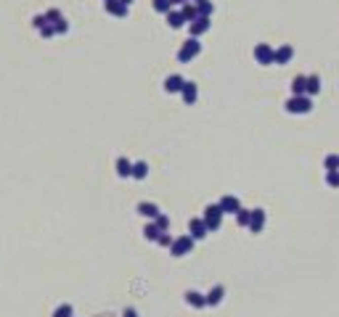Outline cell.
Masks as SVG:
<instances>
[{
	"mask_svg": "<svg viewBox=\"0 0 339 317\" xmlns=\"http://www.w3.org/2000/svg\"><path fill=\"white\" fill-rule=\"evenodd\" d=\"M199 53H202V42H199L196 37H189L180 45V51H178V61L180 64H191Z\"/></svg>",
	"mask_w": 339,
	"mask_h": 317,
	"instance_id": "1",
	"label": "cell"
},
{
	"mask_svg": "<svg viewBox=\"0 0 339 317\" xmlns=\"http://www.w3.org/2000/svg\"><path fill=\"white\" fill-rule=\"evenodd\" d=\"M202 219H204V225H207V233H217L220 225H223V211H220L217 204H209L204 209V217Z\"/></svg>",
	"mask_w": 339,
	"mask_h": 317,
	"instance_id": "2",
	"label": "cell"
},
{
	"mask_svg": "<svg viewBox=\"0 0 339 317\" xmlns=\"http://www.w3.org/2000/svg\"><path fill=\"white\" fill-rule=\"evenodd\" d=\"M284 109L289 114H310L313 111V98H308V96H291L284 103Z\"/></svg>",
	"mask_w": 339,
	"mask_h": 317,
	"instance_id": "3",
	"label": "cell"
},
{
	"mask_svg": "<svg viewBox=\"0 0 339 317\" xmlns=\"http://www.w3.org/2000/svg\"><path fill=\"white\" fill-rule=\"evenodd\" d=\"M194 238L191 236H180V238H175L172 246H170V254L172 256H185V254H191L194 251Z\"/></svg>",
	"mask_w": 339,
	"mask_h": 317,
	"instance_id": "4",
	"label": "cell"
},
{
	"mask_svg": "<svg viewBox=\"0 0 339 317\" xmlns=\"http://www.w3.org/2000/svg\"><path fill=\"white\" fill-rule=\"evenodd\" d=\"M254 61L260 66H271L273 64V48H271V45H268V42L254 45Z\"/></svg>",
	"mask_w": 339,
	"mask_h": 317,
	"instance_id": "5",
	"label": "cell"
},
{
	"mask_svg": "<svg viewBox=\"0 0 339 317\" xmlns=\"http://www.w3.org/2000/svg\"><path fill=\"white\" fill-rule=\"evenodd\" d=\"M209 27H212V19H204V16H196L191 24H189V29H191V37H202L204 32H209Z\"/></svg>",
	"mask_w": 339,
	"mask_h": 317,
	"instance_id": "6",
	"label": "cell"
},
{
	"mask_svg": "<svg viewBox=\"0 0 339 317\" xmlns=\"http://www.w3.org/2000/svg\"><path fill=\"white\" fill-rule=\"evenodd\" d=\"M291 58H294V48L291 45H281V48L273 51V64H278V66H286Z\"/></svg>",
	"mask_w": 339,
	"mask_h": 317,
	"instance_id": "7",
	"label": "cell"
},
{
	"mask_svg": "<svg viewBox=\"0 0 339 317\" xmlns=\"http://www.w3.org/2000/svg\"><path fill=\"white\" fill-rule=\"evenodd\" d=\"M217 206H220V211H223V214H236V211L241 209V201L236 196H223L217 201Z\"/></svg>",
	"mask_w": 339,
	"mask_h": 317,
	"instance_id": "8",
	"label": "cell"
},
{
	"mask_svg": "<svg viewBox=\"0 0 339 317\" xmlns=\"http://www.w3.org/2000/svg\"><path fill=\"white\" fill-rule=\"evenodd\" d=\"M135 211H138V214H141V217L151 219V222H154V219L162 214V211H159V206H157V204H151V201H141V204L135 206Z\"/></svg>",
	"mask_w": 339,
	"mask_h": 317,
	"instance_id": "9",
	"label": "cell"
},
{
	"mask_svg": "<svg viewBox=\"0 0 339 317\" xmlns=\"http://www.w3.org/2000/svg\"><path fill=\"white\" fill-rule=\"evenodd\" d=\"M189 236H191L194 241H202V238L209 236V233H207V225H204V219H191V222H189Z\"/></svg>",
	"mask_w": 339,
	"mask_h": 317,
	"instance_id": "10",
	"label": "cell"
},
{
	"mask_svg": "<svg viewBox=\"0 0 339 317\" xmlns=\"http://www.w3.org/2000/svg\"><path fill=\"white\" fill-rule=\"evenodd\" d=\"M247 228L252 233H262V228H265V209H252V217H249Z\"/></svg>",
	"mask_w": 339,
	"mask_h": 317,
	"instance_id": "11",
	"label": "cell"
},
{
	"mask_svg": "<svg viewBox=\"0 0 339 317\" xmlns=\"http://www.w3.org/2000/svg\"><path fill=\"white\" fill-rule=\"evenodd\" d=\"M103 8H106V14H111L117 19H125L127 16V6L120 3V0H103Z\"/></svg>",
	"mask_w": 339,
	"mask_h": 317,
	"instance_id": "12",
	"label": "cell"
},
{
	"mask_svg": "<svg viewBox=\"0 0 339 317\" xmlns=\"http://www.w3.org/2000/svg\"><path fill=\"white\" fill-rule=\"evenodd\" d=\"M180 96H183V101L189 103V106H194V103H196V98H199V87H196V82H189V79H185V82H183Z\"/></svg>",
	"mask_w": 339,
	"mask_h": 317,
	"instance_id": "13",
	"label": "cell"
},
{
	"mask_svg": "<svg viewBox=\"0 0 339 317\" xmlns=\"http://www.w3.org/2000/svg\"><path fill=\"white\" fill-rule=\"evenodd\" d=\"M223 296H225V288L223 286H215L209 293H204V299H207V307H217L220 301H223Z\"/></svg>",
	"mask_w": 339,
	"mask_h": 317,
	"instance_id": "14",
	"label": "cell"
},
{
	"mask_svg": "<svg viewBox=\"0 0 339 317\" xmlns=\"http://www.w3.org/2000/svg\"><path fill=\"white\" fill-rule=\"evenodd\" d=\"M185 304L194 307V309H202V307H207V299H204V293H199V291H189L185 293Z\"/></svg>",
	"mask_w": 339,
	"mask_h": 317,
	"instance_id": "15",
	"label": "cell"
},
{
	"mask_svg": "<svg viewBox=\"0 0 339 317\" xmlns=\"http://www.w3.org/2000/svg\"><path fill=\"white\" fill-rule=\"evenodd\" d=\"M318 90H321V77L318 74H310L305 79V96L313 98V96H318Z\"/></svg>",
	"mask_w": 339,
	"mask_h": 317,
	"instance_id": "16",
	"label": "cell"
},
{
	"mask_svg": "<svg viewBox=\"0 0 339 317\" xmlns=\"http://www.w3.org/2000/svg\"><path fill=\"white\" fill-rule=\"evenodd\" d=\"M183 77L180 74H170L167 79H165V93H180L183 90Z\"/></svg>",
	"mask_w": 339,
	"mask_h": 317,
	"instance_id": "17",
	"label": "cell"
},
{
	"mask_svg": "<svg viewBox=\"0 0 339 317\" xmlns=\"http://www.w3.org/2000/svg\"><path fill=\"white\" fill-rule=\"evenodd\" d=\"M167 27L170 29H180V27H185V19H183V14H180V11H170V14H167Z\"/></svg>",
	"mask_w": 339,
	"mask_h": 317,
	"instance_id": "18",
	"label": "cell"
},
{
	"mask_svg": "<svg viewBox=\"0 0 339 317\" xmlns=\"http://www.w3.org/2000/svg\"><path fill=\"white\" fill-rule=\"evenodd\" d=\"M117 174H120V177H130L133 174V161H127L125 156H120L117 159Z\"/></svg>",
	"mask_w": 339,
	"mask_h": 317,
	"instance_id": "19",
	"label": "cell"
},
{
	"mask_svg": "<svg viewBox=\"0 0 339 317\" xmlns=\"http://www.w3.org/2000/svg\"><path fill=\"white\" fill-rule=\"evenodd\" d=\"M130 177H133V180H146V177H148V164H146V161H135Z\"/></svg>",
	"mask_w": 339,
	"mask_h": 317,
	"instance_id": "20",
	"label": "cell"
},
{
	"mask_svg": "<svg viewBox=\"0 0 339 317\" xmlns=\"http://www.w3.org/2000/svg\"><path fill=\"white\" fill-rule=\"evenodd\" d=\"M196 14H199V16H204V19L212 16V14H215L212 0H199V3H196Z\"/></svg>",
	"mask_w": 339,
	"mask_h": 317,
	"instance_id": "21",
	"label": "cell"
},
{
	"mask_svg": "<svg viewBox=\"0 0 339 317\" xmlns=\"http://www.w3.org/2000/svg\"><path fill=\"white\" fill-rule=\"evenodd\" d=\"M305 74H297L291 79V96H305Z\"/></svg>",
	"mask_w": 339,
	"mask_h": 317,
	"instance_id": "22",
	"label": "cell"
},
{
	"mask_svg": "<svg viewBox=\"0 0 339 317\" xmlns=\"http://www.w3.org/2000/svg\"><path fill=\"white\" fill-rule=\"evenodd\" d=\"M180 14H183V19H185V24H191V21L199 16V14H196V3H185V6H180Z\"/></svg>",
	"mask_w": 339,
	"mask_h": 317,
	"instance_id": "23",
	"label": "cell"
},
{
	"mask_svg": "<svg viewBox=\"0 0 339 317\" xmlns=\"http://www.w3.org/2000/svg\"><path fill=\"white\" fill-rule=\"evenodd\" d=\"M233 217H236L239 228H247V225H249V217H252V209H244V206H241V209H239Z\"/></svg>",
	"mask_w": 339,
	"mask_h": 317,
	"instance_id": "24",
	"label": "cell"
},
{
	"mask_svg": "<svg viewBox=\"0 0 339 317\" xmlns=\"http://www.w3.org/2000/svg\"><path fill=\"white\" fill-rule=\"evenodd\" d=\"M143 238H146V241H157V238H159V228L154 225V222H148V225L143 228Z\"/></svg>",
	"mask_w": 339,
	"mask_h": 317,
	"instance_id": "25",
	"label": "cell"
},
{
	"mask_svg": "<svg viewBox=\"0 0 339 317\" xmlns=\"http://www.w3.org/2000/svg\"><path fill=\"white\" fill-rule=\"evenodd\" d=\"M154 11H157V14H170V11H172V3H170V0H154Z\"/></svg>",
	"mask_w": 339,
	"mask_h": 317,
	"instance_id": "26",
	"label": "cell"
},
{
	"mask_svg": "<svg viewBox=\"0 0 339 317\" xmlns=\"http://www.w3.org/2000/svg\"><path fill=\"white\" fill-rule=\"evenodd\" d=\"M154 225L159 228V233H170V217H167V214H159V217L154 219Z\"/></svg>",
	"mask_w": 339,
	"mask_h": 317,
	"instance_id": "27",
	"label": "cell"
},
{
	"mask_svg": "<svg viewBox=\"0 0 339 317\" xmlns=\"http://www.w3.org/2000/svg\"><path fill=\"white\" fill-rule=\"evenodd\" d=\"M53 317H74V309H72V304H61V307H56Z\"/></svg>",
	"mask_w": 339,
	"mask_h": 317,
	"instance_id": "28",
	"label": "cell"
},
{
	"mask_svg": "<svg viewBox=\"0 0 339 317\" xmlns=\"http://www.w3.org/2000/svg\"><path fill=\"white\" fill-rule=\"evenodd\" d=\"M45 16V21H48V24H56V21H61L64 16H61V11H58V8H51L48 11V14H43Z\"/></svg>",
	"mask_w": 339,
	"mask_h": 317,
	"instance_id": "29",
	"label": "cell"
},
{
	"mask_svg": "<svg viewBox=\"0 0 339 317\" xmlns=\"http://www.w3.org/2000/svg\"><path fill=\"white\" fill-rule=\"evenodd\" d=\"M326 185H329V188H339V169L326 172Z\"/></svg>",
	"mask_w": 339,
	"mask_h": 317,
	"instance_id": "30",
	"label": "cell"
},
{
	"mask_svg": "<svg viewBox=\"0 0 339 317\" xmlns=\"http://www.w3.org/2000/svg\"><path fill=\"white\" fill-rule=\"evenodd\" d=\"M172 236H170V233H159V238H157V243L162 246V249H170V246H172Z\"/></svg>",
	"mask_w": 339,
	"mask_h": 317,
	"instance_id": "31",
	"label": "cell"
},
{
	"mask_svg": "<svg viewBox=\"0 0 339 317\" xmlns=\"http://www.w3.org/2000/svg\"><path fill=\"white\" fill-rule=\"evenodd\" d=\"M51 27H53V32H56V34H66V32H69V21H66V19H61V21H56V24H51Z\"/></svg>",
	"mask_w": 339,
	"mask_h": 317,
	"instance_id": "32",
	"label": "cell"
},
{
	"mask_svg": "<svg viewBox=\"0 0 339 317\" xmlns=\"http://www.w3.org/2000/svg\"><path fill=\"white\" fill-rule=\"evenodd\" d=\"M323 164H326V169H329V172H331V169H339V156H336V154L326 156V161H323Z\"/></svg>",
	"mask_w": 339,
	"mask_h": 317,
	"instance_id": "33",
	"label": "cell"
},
{
	"mask_svg": "<svg viewBox=\"0 0 339 317\" xmlns=\"http://www.w3.org/2000/svg\"><path fill=\"white\" fill-rule=\"evenodd\" d=\"M45 24H48V21H45V16H43V14H37V16H32V27H34V29H43Z\"/></svg>",
	"mask_w": 339,
	"mask_h": 317,
	"instance_id": "34",
	"label": "cell"
},
{
	"mask_svg": "<svg viewBox=\"0 0 339 317\" xmlns=\"http://www.w3.org/2000/svg\"><path fill=\"white\" fill-rule=\"evenodd\" d=\"M37 32H40V37H45V40H48V37H53V34H56L51 24H45V27H43V29H37Z\"/></svg>",
	"mask_w": 339,
	"mask_h": 317,
	"instance_id": "35",
	"label": "cell"
},
{
	"mask_svg": "<svg viewBox=\"0 0 339 317\" xmlns=\"http://www.w3.org/2000/svg\"><path fill=\"white\" fill-rule=\"evenodd\" d=\"M122 317H138V312L135 309H125V314Z\"/></svg>",
	"mask_w": 339,
	"mask_h": 317,
	"instance_id": "36",
	"label": "cell"
},
{
	"mask_svg": "<svg viewBox=\"0 0 339 317\" xmlns=\"http://www.w3.org/2000/svg\"><path fill=\"white\" fill-rule=\"evenodd\" d=\"M170 3H172V8H175V6H185L189 0H170Z\"/></svg>",
	"mask_w": 339,
	"mask_h": 317,
	"instance_id": "37",
	"label": "cell"
},
{
	"mask_svg": "<svg viewBox=\"0 0 339 317\" xmlns=\"http://www.w3.org/2000/svg\"><path fill=\"white\" fill-rule=\"evenodd\" d=\"M120 3H125L127 8H130V3H133V0H120Z\"/></svg>",
	"mask_w": 339,
	"mask_h": 317,
	"instance_id": "38",
	"label": "cell"
},
{
	"mask_svg": "<svg viewBox=\"0 0 339 317\" xmlns=\"http://www.w3.org/2000/svg\"><path fill=\"white\" fill-rule=\"evenodd\" d=\"M189 3H199V0H189Z\"/></svg>",
	"mask_w": 339,
	"mask_h": 317,
	"instance_id": "39",
	"label": "cell"
}]
</instances>
